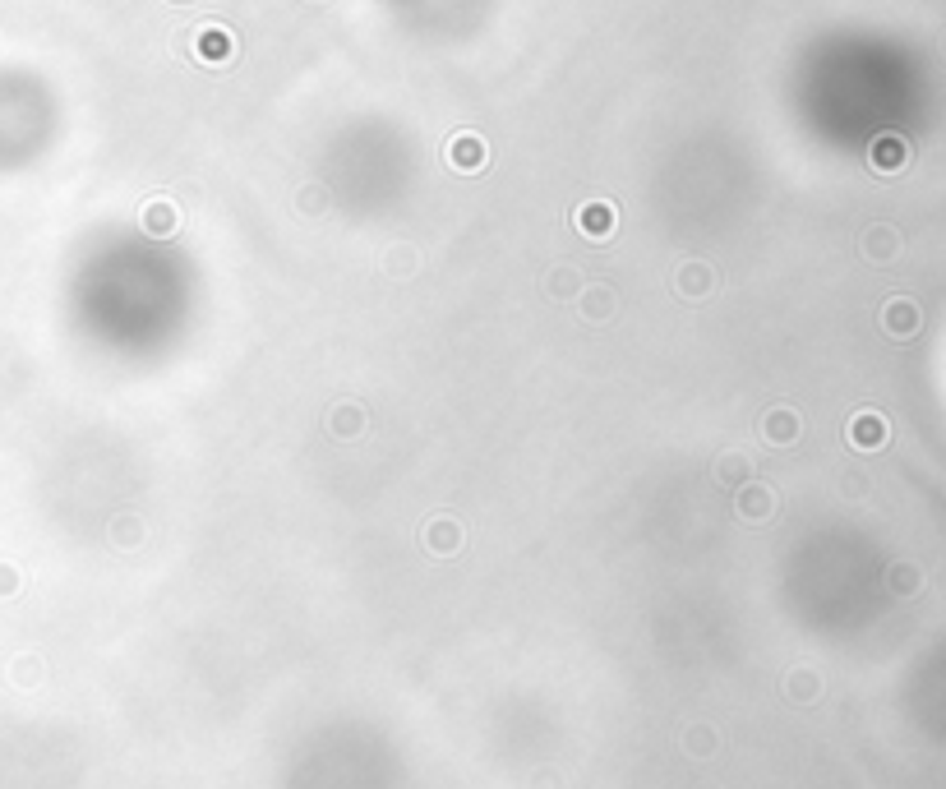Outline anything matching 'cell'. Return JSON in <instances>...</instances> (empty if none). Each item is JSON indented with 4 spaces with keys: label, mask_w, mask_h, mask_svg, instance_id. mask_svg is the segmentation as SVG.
<instances>
[{
    "label": "cell",
    "mask_w": 946,
    "mask_h": 789,
    "mask_svg": "<svg viewBox=\"0 0 946 789\" xmlns=\"http://www.w3.org/2000/svg\"><path fill=\"white\" fill-rule=\"evenodd\" d=\"M743 513H748V517H771V490L767 494H762V490H753V494H743Z\"/></svg>",
    "instance_id": "obj_10"
},
{
    "label": "cell",
    "mask_w": 946,
    "mask_h": 789,
    "mask_svg": "<svg viewBox=\"0 0 946 789\" xmlns=\"http://www.w3.org/2000/svg\"><path fill=\"white\" fill-rule=\"evenodd\" d=\"M194 56L204 60V65H222V60L236 56V37H231L227 28H217V24L199 28V37H194Z\"/></svg>",
    "instance_id": "obj_1"
},
{
    "label": "cell",
    "mask_w": 946,
    "mask_h": 789,
    "mask_svg": "<svg viewBox=\"0 0 946 789\" xmlns=\"http://www.w3.org/2000/svg\"><path fill=\"white\" fill-rule=\"evenodd\" d=\"M905 162H910V144H905L900 134H882V139L873 144V167L877 171H900Z\"/></svg>",
    "instance_id": "obj_5"
},
{
    "label": "cell",
    "mask_w": 946,
    "mask_h": 789,
    "mask_svg": "<svg viewBox=\"0 0 946 789\" xmlns=\"http://www.w3.org/2000/svg\"><path fill=\"white\" fill-rule=\"evenodd\" d=\"M679 282H683V296H707V282H711V273H707V268H683V277H679Z\"/></svg>",
    "instance_id": "obj_9"
},
{
    "label": "cell",
    "mask_w": 946,
    "mask_h": 789,
    "mask_svg": "<svg viewBox=\"0 0 946 789\" xmlns=\"http://www.w3.org/2000/svg\"><path fill=\"white\" fill-rule=\"evenodd\" d=\"M891 586H896V591H914V586H919V573H914V568H900V573H891Z\"/></svg>",
    "instance_id": "obj_11"
},
{
    "label": "cell",
    "mask_w": 946,
    "mask_h": 789,
    "mask_svg": "<svg viewBox=\"0 0 946 789\" xmlns=\"http://www.w3.org/2000/svg\"><path fill=\"white\" fill-rule=\"evenodd\" d=\"M850 443L863 448V453L882 448V443H887V420L877 416V411H859V416L850 420Z\"/></svg>",
    "instance_id": "obj_2"
},
{
    "label": "cell",
    "mask_w": 946,
    "mask_h": 789,
    "mask_svg": "<svg viewBox=\"0 0 946 789\" xmlns=\"http://www.w3.org/2000/svg\"><path fill=\"white\" fill-rule=\"evenodd\" d=\"M863 250H868V259H882V263H887L891 254L900 250V236H896L891 227H873L868 236H863Z\"/></svg>",
    "instance_id": "obj_6"
},
{
    "label": "cell",
    "mask_w": 946,
    "mask_h": 789,
    "mask_svg": "<svg viewBox=\"0 0 946 789\" xmlns=\"http://www.w3.org/2000/svg\"><path fill=\"white\" fill-rule=\"evenodd\" d=\"M882 328H887L891 337H914L919 333V305H914V300H887Z\"/></svg>",
    "instance_id": "obj_3"
},
{
    "label": "cell",
    "mask_w": 946,
    "mask_h": 789,
    "mask_svg": "<svg viewBox=\"0 0 946 789\" xmlns=\"http://www.w3.org/2000/svg\"><path fill=\"white\" fill-rule=\"evenodd\" d=\"M610 222H614V217H610V208H605V204H591V208H582V213H577V227H591L596 236H605V231H610Z\"/></svg>",
    "instance_id": "obj_8"
},
{
    "label": "cell",
    "mask_w": 946,
    "mask_h": 789,
    "mask_svg": "<svg viewBox=\"0 0 946 789\" xmlns=\"http://www.w3.org/2000/svg\"><path fill=\"white\" fill-rule=\"evenodd\" d=\"M762 430L771 434V443H790L794 434H799V420H794V411H771V416L762 420Z\"/></svg>",
    "instance_id": "obj_7"
},
{
    "label": "cell",
    "mask_w": 946,
    "mask_h": 789,
    "mask_svg": "<svg viewBox=\"0 0 946 789\" xmlns=\"http://www.w3.org/2000/svg\"><path fill=\"white\" fill-rule=\"evenodd\" d=\"M448 162L457 171H480L485 167V139L480 134H457L453 144H448Z\"/></svg>",
    "instance_id": "obj_4"
}]
</instances>
